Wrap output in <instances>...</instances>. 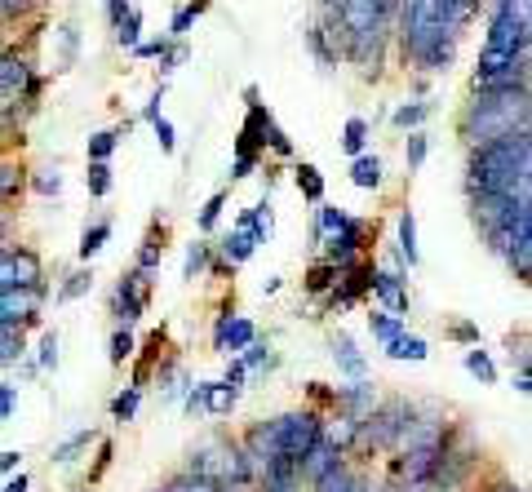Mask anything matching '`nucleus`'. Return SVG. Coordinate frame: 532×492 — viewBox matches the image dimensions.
<instances>
[{
  "label": "nucleus",
  "mask_w": 532,
  "mask_h": 492,
  "mask_svg": "<svg viewBox=\"0 0 532 492\" xmlns=\"http://www.w3.org/2000/svg\"><path fill=\"white\" fill-rule=\"evenodd\" d=\"M27 80V67L18 63V58H0V94H9V89H18Z\"/></svg>",
  "instance_id": "obj_28"
},
{
  "label": "nucleus",
  "mask_w": 532,
  "mask_h": 492,
  "mask_svg": "<svg viewBox=\"0 0 532 492\" xmlns=\"http://www.w3.org/2000/svg\"><path fill=\"white\" fill-rule=\"evenodd\" d=\"M222 204H227V196H222V191H218V196H213L209 204H204V213H200V227H204V231H213V222H218Z\"/></svg>",
  "instance_id": "obj_40"
},
{
  "label": "nucleus",
  "mask_w": 532,
  "mask_h": 492,
  "mask_svg": "<svg viewBox=\"0 0 532 492\" xmlns=\"http://www.w3.org/2000/svg\"><path fill=\"white\" fill-rule=\"evenodd\" d=\"M58 187H63L58 173H54V178H36V191H45V196H58Z\"/></svg>",
  "instance_id": "obj_52"
},
{
  "label": "nucleus",
  "mask_w": 532,
  "mask_h": 492,
  "mask_svg": "<svg viewBox=\"0 0 532 492\" xmlns=\"http://www.w3.org/2000/svg\"><path fill=\"white\" fill-rule=\"evenodd\" d=\"M346 222H351V218H346L342 209H320V240H333V235L342 231Z\"/></svg>",
  "instance_id": "obj_35"
},
{
  "label": "nucleus",
  "mask_w": 532,
  "mask_h": 492,
  "mask_svg": "<svg viewBox=\"0 0 532 492\" xmlns=\"http://www.w3.org/2000/svg\"><path fill=\"white\" fill-rule=\"evenodd\" d=\"M23 360V328H0V368Z\"/></svg>",
  "instance_id": "obj_19"
},
{
  "label": "nucleus",
  "mask_w": 532,
  "mask_h": 492,
  "mask_svg": "<svg viewBox=\"0 0 532 492\" xmlns=\"http://www.w3.org/2000/svg\"><path fill=\"white\" fill-rule=\"evenodd\" d=\"M373 293L382 297L386 315H399V320H404V311H408V289H404V280H399L395 271H373Z\"/></svg>",
  "instance_id": "obj_11"
},
{
  "label": "nucleus",
  "mask_w": 532,
  "mask_h": 492,
  "mask_svg": "<svg viewBox=\"0 0 532 492\" xmlns=\"http://www.w3.org/2000/svg\"><path fill=\"white\" fill-rule=\"evenodd\" d=\"M337 466H342V453H337L329 439L320 435V439H315L311 453L302 457V479H306V484H320V479H324V475H333Z\"/></svg>",
  "instance_id": "obj_10"
},
{
  "label": "nucleus",
  "mask_w": 532,
  "mask_h": 492,
  "mask_svg": "<svg viewBox=\"0 0 532 492\" xmlns=\"http://www.w3.org/2000/svg\"><path fill=\"white\" fill-rule=\"evenodd\" d=\"M14 399H18L14 386H0V422H5V417L14 413Z\"/></svg>",
  "instance_id": "obj_49"
},
{
  "label": "nucleus",
  "mask_w": 532,
  "mask_h": 492,
  "mask_svg": "<svg viewBox=\"0 0 532 492\" xmlns=\"http://www.w3.org/2000/svg\"><path fill=\"white\" fill-rule=\"evenodd\" d=\"M386 355H391V360H413V364H422L426 355H431V342H426V337H417V333H399L395 342H386Z\"/></svg>",
  "instance_id": "obj_13"
},
{
  "label": "nucleus",
  "mask_w": 532,
  "mask_h": 492,
  "mask_svg": "<svg viewBox=\"0 0 532 492\" xmlns=\"http://www.w3.org/2000/svg\"><path fill=\"white\" fill-rule=\"evenodd\" d=\"M14 284H18V262L9 249H0V289H14ZM18 289H23V284H18Z\"/></svg>",
  "instance_id": "obj_37"
},
{
  "label": "nucleus",
  "mask_w": 532,
  "mask_h": 492,
  "mask_svg": "<svg viewBox=\"0 0 532 492\" xmlns=\"http://www.w3.org/2000/svg\"><path fill=\"white\" fill-rule=\"evenodd\" d=\"M138 32H142V14L138 9H129L125 14V23L116 27V36H120V45H129V49H138Z\"/></svg>",
  "instance_id": "obj_33"
},
{
  "label": "nucleus",
  "mask_w": 532,
  "mask_h": 492,
  "mask_svg": "<svg viewBox=\"0 0 532 492\" xmlns=\"http://www.w3.org/2000/svg\"><path fill=\"white\" fill-rule=\"evenodd\" d=\"M18 461H23V453H18V448H5V453H0V475H14Z\"/></svg>",
  "instance_id": "obj_47"
},
{
  "label": "nucleus",
  "mask_w": 532,
  "mask_h": 492,
  "mask_svg": "<svg viewBox=\"0 0 532 492\" xmlns=\"http://www.w3.org/2000/svg\"><path fill=\"white\" fill-rule=\"evenodd\" d=\"M133 355V333L129 328H116V333H111V351H107V360L111 364H125Z\"/></svg>",
  "instance_id": "obj_29"
},
{
  "label": "nucleus",
  "mask_w": 532,
  "mask_h": 492,
  "mask_svg": "<svg viewBox=\"0 0 532 492\" xmlns=\"http://www.w3.org/2000/svg\"><path fill=\"white\" fill-rule=\"evenodd\" d=\"M240 364H244V368H262V364H271V355H266V346H258V342H253L249 351L240 355Z\"/></svg>",
  "instance_id": "obj_43"
},
{
  "label": "nucleus",
  "mask_w": 532,
  "mask_h": 492,
  "mask_svg": "<svg viewBox=\"0 0 532 492\" xmlns=\"http://www.w3.org/2000/svg\"><path fill=\"white\" fill-rule=\"evenodd\" d=\"M244 373H249V368H244L240 360H231L227 377H222V386H227V391H235V395H240V386H244Z\"/></svg>",
  "instance_id": "obj_42"
},
{
  "label": "nucleus",
  "mask_w": 532,
  "mask_h": 492,
  "mask_svg": "<svg viewBox=\"0 0 532 492\" xmlns=\"http://www.w3.org/2000/svg\"><path fill=\"white\" fill-rule=\"evenodd\" d=\"M191 23H196V14H191V9H178V14H173V36H187Z\"/></svg>",
  "instance_id": "obj_46"
},
{
  "label": "nucleus",
  "mask_w": 532,
  "mask_h": 492,
  "mask_svg": "<svg viewBox=\"0 0 532 492\" xmlns=\"http://www.w3.org/2000/svg\"><path fill=\"white\" fill-rule=\"evenodd\" d=\"M404 9H413V0H399V14H404Z\"/></svg>",
  "instance_id": "obj_56"
},
{
  "label": "nucleus",
  "mask_w": 532,
  "mask_h": 492,
  "mask_svg": "<svg viewBox=\"0 0 532 492\" xmlns=\"http://www.w3.org/2000/svg\"><path fill=\"white\" fill-rule=\"evenodd\" d=\"M470 191L475 196H515L528 200L532 191V142L528 129L493 138L484 147H475L470 160Z\"/></svg>",
  "instance_id": "obj_1"
},
{
  "label": "nucleus",
  "mask_w": 532,
  "mask_h": 492,
  "mask_svg": "<svg viewBox=\"0 0 532 492\" xmlns=\"http://www.w3.org/2000/svg\"><path fill=\"white\" fill-rule=\"evenodd\" d=\"M395 492H426V488H413V484H408V488H395Z\"/></svg>",
  "instance_id": "obj_57"
},
{
  "label": "nucleus",
  "mask_w": 532,
  "mask_h": 492,
  "mask_svg": "<svg viewBox=\"0 0 532 492\" xmlns=\"http://www.w3.org/2000/svg\"><path fill=\"white\" fill-rule=\"evenodd\" d=\"M528 209H532V204L515 200V196H475V218H479V227H484L488 235L510 231L519 213H528Z\"/></svg>",
  "instance_id": "obj_5"
},
{
  "label": "nucleus",
  "mask_w": 532,
  "mask_h": 492,
  "mask_svg": "<svg viewBox=\"0 0 532 492\" xmlns=\"http://www.w3.org/2000/svg\"><path fill=\"white\" fill-rule=\"evenodd\" d=\"M466 368H470V373H475L484 386L497 382V364L488 360V351H479V346H470V351H466Z\"/></svg>",
  "instance_id": "obj_23"
},
{
  "label": "nucleus",
  "mask_w": 532,
  "mask_h": 492,
  "mask_svg": "<svg viewBox=\"0 0 532 492\" xmlns=\"http://www.w3.org/2000/svg\"><path fill=\"white\" fill-rule=\"evenodd\" d=\"M204 408L209 413H227V408H235V391H227L222 382H204Z\"/></svg>",
  "instance_id": "obj_25"
},
{
  "label": "nucleus",
  "mask_w": 532,
  "mask_h": 492,
  "mask_svg": "<svg viewBox=\"0 0 532 492\" xmlns=\"http://www.w3.org/2000/svg\"><path fill=\"white\" fill-rule=\"evenodd\" d=\"M422 120H426V107H422V102H413V107H399V111H395V125H399V129H417Z\"/></svg>",
  "instance_id": "obj_38"
},
{
  "label": "nucleus",
  "mask_w": 532,
  "mask_h": 492,
  "mask_svg": "<svg viewBox=\"0 0 532 492\" xmlns=\"http://www.w3.org/2000/svg\"><path fill=\"white\" fill-rule=\"evenodd\" d=\"M147 289H151L147 271H133L129 280H120V289H116V320L120 324L142 320V311H147Z\"/></svg>",
  "instance_id": "obj_7"
},
{
  "label": "nucleus",
  "mask_w": 532,
  "mask_h": 492,
  "mask_svg": "<svg viewBox=\"0 0 532 492\" xmlns=\"http://www.w3.org/2000/svg\"><path fill=\"white\" fill-rule=\"evenodd\" d=\"M111 240V222H94V227H85V235H80V258H94V253H102V244Z\"/></svg>",
  "instance_id": "obj_21"
},
{
  "label": "nucleus",
  "mask_w": 532,
  "mask_h": 492,
  "mask_svg": "<svg viewBox=\"0 0 532 492\" xmlns=\"http://www.w3.org/2000/svg\"><path fill=\"white\" fill-rule=\"evenodd\" d=\"M399 253L408 258V266L422 262V253H417V222H413V213H404V218H399Z\"/></svg>",
  "instance_id": "obj_20"
},
{
  "label": "nucleus",
  "mask_w": 532,
  "mask_h": 492,
  "mask_svg": "<svg viewBox=\"0 0 532 492\" xmlns=\"http://www.w3.org/2000/svg\"><path fill=\"white\" fill-rule=\"evenodd\" d=\"M107 14H111V27H120L129 14V0H107Z\"/></svg>",
  "instance_id": "obj_50"
},
{
  "label": "nucleus",
  "mask_w": 532,
  "mask_h": 492,
  "mask_svg": "<svg viewBox=\"0 0 532 492\" xmlns=\"http://www.w3.org/2000/svg\"><path fill=\"white\" fill-rule=\"evenodd\" d=\"M337 275H342V271H337L333 262H320V266H311V275H306V289H311V293H324V289H333V284H337Z\"/></svg>",
  "instance_id": "obj_26"
},
{
  "label": "nucleus",
  "mask_w": 532,
  "mask_h": 492,
  "mask_svg": "<svg viewBox=\"0 0 532 492\" xmlns=\"http://www.w3.org/2000/svg\"><path fill=\"white\" fill-rule=\"evenodd\" d=\"M85 182H89V191H94V196H107V191H111V169H107V164H98V160H89Z\"/></svg>",
  "instance_id": "obj_31"
},
{
  "label": "nucleus",
  "mask_w": 532,
  "mask_h": 492,
  "mask_svg": "<svg viewBox=\"0 0 532 492\" xmlns=\"http://www.w3.org/2000/svg\"><path fill=\"white\" fill-rule=\"evenodd\" d=\"M204 266H209V244H191V249H187V262H182V275H187V280H196Z\"/></svg>",
  "instance_id": "obj_32"
},
{
  "label": "nucleus",
  "mask_w": 532,
  "mask_h": 492,
  "mask_svg": "<svg viewBox=\"0 0 532 492\" xmlns=\"http://www.w3.org/2000/svg\"><path fill=\"white\" fill-rule=\"evenodd\" d=\"M453 337H457V342H466V346H479V328L475 324H453Z\"/></svg>",
  "instance_id": "obj_45"
},
{
  "label": "nucleus",
  "mask_w": 532,
  "mask_h": 492,
  "mask_svg": "<svg viewBox=\"0 0 532 492\" xmlns=\"http://www.w3.org/2000/svg\"><path fill=\"white\" fill-rule=\"evenodd\" d=\"M133 54H138V58H165L169 45H160V40H147V45H138Z\"/></svg>",
  "instance_id": "obj_48"
},
{
  "label": "nucleus",
  "mask_w": 532,
  "mask_h": 492,
  "mask_svg": "<svg viewBox=\"0 0 532 492\" xmlns=\"http://www.w3.org/2000/svg\"><path fill=\"white\" fill-rule=\"evenodd\" d=\"M14 187V169H0V191Z\"/></svg>",
  "instance_id": "obj_55"
},
{
  "label": "nucleus",
  "mask_w": 532,
  "mask_h": 492,
  "mask_svg": "<svg viewBox=\"0 0 532 492\" xmlns=\"http://www.w3.org/2000/svg\"><path fill=\"white\" fill-rule=\"evenodd\" d=\"M337 18L346 27V40H351V54L368 63L377 54V36H382V18H386V0H342L337 5Z\"/></svg>",
  "instance_id": "obj_4"
},
{
  "label": "nucleus",
  "mask_w": 532,
  "mask_h": 492,
  "mask_svg": "<svg viewBox=\"0 0 532 492\" xmlns=\"http://www.w3.org/2000/svg\"><path fill=\"white\" fill-rule=\"evenodd\" d=\"M187 479H200V484H213V488H227V484H249L253 479V466L249 457H244L240 444H222V439H213V444H204L191 453V466H187Z\"/></svg>",
  "instance_id": "obj_3"
},
{
  "label": "nucleus",
  "mask_w": 532,
  "mask_h": 492,
  "mask_svg": "<svg viewBox=\"0 0 532 492\" xmlns=\"http://www.w3.org/2000/svg\"><path fill=\"white\" fill-rule=\"evenodd\" d=\"M253 337H258V328H253V320H244V315H231L227 311L218 320V346H222V351H231V355L249 351Z\"/></svg>",
  "instance_id": "obj_9"
},
{
  "label": "nucleus",
  "mask_w": 532,
  "mask_h": 492,
  "mask_svg": "<svg viewBox=\"0 0 532 492\" xmlns=\"http://www.w3.org/2000/svg\"><path fill=\"white\" fill-rule=\"evenodd\" d=\"M422 160H426V138L413 133V138H408V169H422Z\"/></svg>",
  "instance_id": "obj_41"
},
{
  "label": "nucleus",
  "mask_w": 532,
  "mask_h": 492,
  "mask_svg": "<svg viewBox=\"0 0 532 492\" xmlns=\"http://www.w3.org/2000/svg\"><path fill=\"white\" fill-rule=\"evenodd\" d=\"M311 488H315V492H364V484H360V479H355V475H346L342 466H337L333 475H324L320 484H311Z\"/></svg>",
  "instance_id": "obj_24"
},
{
  "label": "nucleus",
  "mask_w": 532,
  "mask_h": 492,
  "mask_svg": "<svg viewBox=\"0 0 532 492\" xmlns=\"http://www.w3.org/2000/svg\"><path fill=\"white\" fill-rule=\"evenodd\" d=\"M156 138H160V147H165V151L178 147V138H173V125H169L165 116H156Z\"/></svg>",
  "instance_id": "obj_44"
},
{
  "label": "nucleus",
  "mask_w": 532,
  "mask_h": 492,
  "mask_svg": "<svg viewBox=\"0 0 532 492\" xmlns=\"http://www.w3.org/2000/svg\"><path fill=\"white\" fill-rule=\"evenodd\" d=\"M89 444H94V430H76V435H67L63 444L54 448V457H49V461H54V466H71V461L85 453Z\"/></svg>",
  "instance_id": "obj_15"
},
{
  "label": "nucleus",
  "mask_w": 532,
  "mask_h": 492,
  "mask_svg": "<svg viewBox=\"0 0 532 492\" xmlns=\"http://www.w3.org/2000/svg\"><path fill=\"white\" fill-rule=\"evenodd\" d=\"M364 142H368V125H364V120H360V116H355V120H346V138H342V147L351 151V156H360V151H364Z\"/></svg>",
  "instance_id": "obj_30"
},
{
  "label": "nucleus",
  "mask_w": 532,
  "mask_h": 492,
  "mask_svg": "<svg viewBox=\"0 0 532 492\" xmlns=\"http://www.w3.org/2000/svg\"><path fill=\"white\" fill-rule=\"evenodd\" d=\"M368 328H373V337H382V342H395L399 333H408L404 320H399V315H386V311H373V315H368Z\"/></svg>",
  "instance_id": "obj_22"
},
{
  "label": "nucleus",
  "mask_w": 532,
  "mask_h": 492,
  "mask_svg": "<svg viewBox=\"0 0 532 492\" xmlns=\"http://www.w3.org/2000/svg\"><path fill=\"white\" fill-rule=\"evenodd\" d=\"M298 187H302L306 200H324V178H320L315 164H302V169H298Z\"/></svg>",
  "instance_id": "obj_27"
},
{
  "label": "nucleus",
  "mask_w": 532,
  "mask_h": 492,
  "mask_svg": "<svg viewBox=\"0 0 532 492\" xmlns=\"http://www.w3.org/2000/svg\"><path fill=\"white\" fill-rule=\"evenodd\" d=\"M253 249H258V240H253V235H244V231H231L227 240H222V253H227V262H231V266L249 262V258H253Z\"/></svg>",
  "instance_id": "obj_16"
},
{
  "label": "nucleus",
  "mask_w": 532,
  "mask_h": 492,
  "mask_svg": "<svg viewBox=\"0 0 532 492\" xmlns=\"http://www.w3.org/2000/svg\"><path fill=\"white\" fill-rule=\"evenodd\" d=\"M58 364V333L40 337V368H54Z\"/></svg>",
  "instance_id": "obj_39"
},
{
  "label": "nucleus",
  "mask_w": 532,
  "mask_h": 492,
  "mask_svg": "<svg viewBox=\"0 0 532 492\" xmlns=\"http://www.w3.org/2000/svg\"><path fill=\"white\" fill-rule=\"evenodd\" d=\"M351 182L355 187H377V182H382V160L377 156H355V164H351Z\"/></svg>",
  "instance_id": "obj_17"
},
{
  "label": "nucleus",
  "mask_w": 532,
  "mask_h": 492,
  "mask_svg": "<svg viewBox=\"0 0 532 492\" xmlns=\"http://www.w3.org/2000/svg\"><path fill=\"white\" fill-rule=\"evenodd\" d=\"M116 138H120V133H94V138H89V160L107 164V156L116 151Z\"/></svg>",
  "instance_id": "obj_34"
},
{
  "label": "nucleus",
  "mask_w": 532,
  "mask_h": 492,
  "mask_svg": "<svg viewBox=\"0 0 532 492\" xmlns=\"http://www.w3.org/2000/svg\"><path fill=\"white\" fill-rule=\"evenodd\" d=\"M262 488L266 492H298L302 488V461L293 457H275L262 466Z\"/></svg>",
  "instance_id": "obj_8"
},
{
  "label": "nucleus",
  "mask_w": 532,
  "mask_h": 492,
  "mask_svg": "<svg viewBox=\"0 0 532 492\" xmlns=\"http://www.w3.org/2000/svg\"><path fill=\"white\" fill-rule=\"evenodd\" d=\"M89 284H94V271H76L71 275V280L63 284V289H58V297H63V302H71V297H80L89 289Z\"/></svg>",
  "instance_id": "obj_36"
},
{
  "label": "nucleus",
  "mask_w": 532,
  "mask_h": 492,
  "mask_svg": "<svg viewBox=\"0 0 532 492\" xmlns=\"http://www.w3.org/2000/svg\"><path fill=\"white\" fill-rule=\"evenodd\" d=\"M337 404L346 408V417L364 422V417L377 408V395H373V386H368V382H355V386H346V391H337Z\"/></svg>",
  "instance_id": "obj_12"
},
{
  "label": "nucleus",
  "mask_w": 532,
  "mask_h": 492,
  "mask_svg": "<svg viewBox=\"0 0 532 492\" xmlns=\"http://www.w3.org/2000/svg\"><path fill=\"white\" fill-rule=\"evenodd\" d=\"M40 297H45V284H32V289H0V328H23L36 324Z\"/></svg>",
  "instance_id": "obj_6"
},
{
  "label": "nucleus",
  "mask_w": 532,
  "mask_h": 492,
  "mask_svg": "<svg viewBox=\"0 0 532 492\" xmlns=\"http://www.w3.org/2000/svg\"><path fill=\"white\" fill-rule=\"evenodd\" d=\"M528 129V89H493V94H479L470 102L466 120H462V133L475 147L493 138H506V133H519Z\"/></svg>",
  "instance_id": "obj_2"
},
{
  "label": "nucleus",
  "mask_w": 532,
  "mask_h": 492,
  "mask_svg": "<svg viewBox=\"0 0 532 492\" xmlns=\"http://www.w3.org/2000/svg\"><path fill=\"white\" fill-rule=\"evenodd\" d=\"M27 484H32V479H27V475H23V470H18V475H14V479H9V484H5V488H0V492H27Z\"/></svg>",
  "instance_id": "obj_53"
},
{
  "label": "nucleus",
  "mask_w": 532,
  "mask_h": 492,
  "mask_svg": "<svg viewBox=\"0 0 532 492\" xmlns=\"http://www.w3.org/2000/svg\"><path fill=\"white\" fill-rule=\"evenodd\" d=\"M333 360L342 364V373H346V377H355V382H364V355L355 351V342H351V337H346V333H337V337H333Z\"/></svg>",
  "instance_id": "obj_14"
},
{
  "label": "nucleus",
  "mask_w": 532,
  "mask_h": 492,
  "mask_svg": "<svg viewBox=\"0 0 532 492\" xmlns=\"http://www.w3.org/2000/svg\"><path fill=\"white\" fill-rule=\"evenodd\" d=\"M138 404H142V386H129V391H120L111 399V417H116V422H133V417H138Z\"/></svg>",
  "instance_id": "obj_18"
},
{
  "label": "nucleus",
  "mask_w": 532,
  "mask_h": 492,
  "mask_svg": "<svg viewBox=\"0 0 532 492\" xmlns=\"http://www.w3.org/2000/svg\"><path fill=\"white\" fill-rule=\"evenodd\" d=\"M156 262H160V244H147V249L138 253V266H142V271H151Z\"/></svg>",
  "instance_id": "obj_51"
},
{
  "label": "nucleus",
  "mask_w": 532,
  "mask_h": 492,
  "mask_svg": "<svg viewBox=\"0 0 532 492\" xmlns=\"http://www.w3.org/2000/svg\"><path fill=\"white\" fill-rule=\"evenodd\" d=\"M32 5V0H0V9H5V14H18V9H27Z\"/></svg>",
  "instance_id": "obj_54"
}]
</instances>
